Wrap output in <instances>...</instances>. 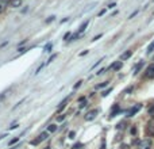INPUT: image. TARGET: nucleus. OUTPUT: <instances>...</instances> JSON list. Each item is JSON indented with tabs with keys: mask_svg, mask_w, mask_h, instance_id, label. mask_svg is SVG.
I'll return each mask as SVG.
<instances>
[{
	"mask_svg": "<svg viewBox=\"0 0 154 149\" xmlns=\"http://www.w3.org/2000/svg\"><path fill=\"white\" fill-rule=\"evenodd\" d=\"M151 146H153V142H151L150 138H145V140H141L138 142L137 149H151Z\"/></svg>",
	"mask_w": 154,
	"mask_h": 149,
	"instance_id": "1",
	"label": "nucleus"
},
{
	"mask_svg": "<svg viewBox=\"0 0 154 149\" xmlns=\"http://www.w3.org/2000/svg\"><path fill=\"white\" fill-rule=\"evenodd\" d=\"M141 108H142V105H139V103H138V105H134L133 107L128 108V110H127V113H126V117H127V118L134 117V115L137 114V113L141 110Z\"/></svg>",
	"mask_w": 154,
	"mask_h": 149,
	"instance_id": "2",
	"label": "nucleus"
},
{
	"mask_svg": "<svg viewBox=\"0 0 154 149\" xmlns=\"http://www.w3.org/2000/svg\"><path fill=\"white\" fill-rule=\"evenodd\" d=\"M47 136H49V133H47V132H42L41 134L38 136V138H37V140L31 141V145H38V144H39V142H42V141L47 140Z\"/></svg>",
	"mask_w": 154,
	"mask_h": 149,
	"instance_id": "3",
	"label": "nucleus"
},
{
	"mask_svg": "<svg viewBox=\"0 0 154 149\" xmlns=\"http://www.w3.org/2000/svg\"><path fill=\"white\" fill-rule=\"evenodd\" d=\"M145 77L146 79H154V62L150 64L145 70Z\"/></svg>",
	"mask_w": 154,
	"mask_h": 149,
	"instance_id": "4",
	"label": "nucleus"
},
{
	"mask_svg": "<svg viewBox=\"0 0 154 149\" xmlns=\"http://www.w3.org/2000/svg\"><path fill=\"white\" fill-rule=\"evenodd\" d=\"M97 113H99V110H91V111H88L87 114H85L84 119L87 121V122H89V121H93V119L96 118V115H97Z\"/></svg>",
	"mask_w": 154,
	"mask_h": 149,
	"instance_id": "5",
	"label": "nucleus"
},
{
	"mask_svg": "<svg viewBox=\"0 0 154 149\" xmlns=\"http://www.w3.org/2000/svg\"><path fill=\"white\" fill-rule=\"evenodd\" d=\"M146 132L150 137H154V121H150L147 123V128H146Z\"/></svg>",
	"mask_w": 154,
	"mask_h": 149,
	"instance_id": "6",
	"label": "nucleus"
},
{
	"mask_svg": "<svg viewBox=\"0 0 154 149\" xmlns=\"http://www.w3.org/2000/svg\"><path fill=\"white\" fill-rule=\"evenodd\" d=\"M122 67H123V62H122V61H116V62H113V64L111 65L108 69H113L115 72H116V70H120V69H122Z\"/></svg>",
	"mask_w": 154,
	"mask_h": 149,
	"instance_id": "7",
	"label": "nucleus"
},
{
	"mask_svg": "<svg viewBox=\"0 0 154 149\" xmlns=\"http://www.w3.org/2000/svg\"><path fill=\"white\" fill-rule=\"evenodd\" d=\"M120 111V107H119V105H115L112 107V110H111V114H110V118H113L115 117V115L118 114V113H119Z\"/></svg>",
	"mask_w": 154,
	"mask_h": 149,
	"instance_id": "8",
	"label": "nucleus"
},
{
	"mask_svg": "<svg viewBox=\"0 0 154 149\" xmlns=\"http://www.w3.org/2000/svg\"><path fill=\"white\" fill-rule=\"evenodd\" d=\"M69 99H70V95H69V96H66L61 103H60L58 107H57V111H61L62 108H65V106H66V103H68V100H69Z\"/></svg>",
	"mask_w": 154,
	"mask_h": 149,
	"instance_id": "9",
	"label": "nucleus"
},
{
	"mask_svg": "<svg viewBox=\"0 0 154 149\" xmlns=\"http://www.w3.org/2000/svg\"><path fill=\"white\" fill-rule=\"evenodd\" d=\"M131 56H133V50H127V52H125L122 56H120V60H122V61H125V60H128Z\"/></svg>",
	"mask_w": 154,
	"mask_h": 149,
	"instance_id": "10",
	"label": "nucleus"
},
{
	"mask_svg": "<svg viewBox=\"0 0 154 149\" xmlns=\"http://www.w3.org/2000/svg\"><path fill=\"white\" fill-rule=\"evenodd\" d=\"M10 4H11V7H14V8H18V7L22 6V0H10Z\"/></svg>",
	"mask_w": 154,
	"mask_h": 149,
	"instance_id": "11",
	"label": "nucleus"
},
{
	"mask_svg": "<svg viewBox=\"0 0 154 149\" xmlns=\"http://www.w3.org/2000/svg\"><path fill=\"white\" fill-rule=\"evenodd\" d=\"M142 67H143V61H141L139 64H138L137 67H135V69H134V73H133L134 76H135V75H138V72H139V70L142 69Z\"/></svg>",
	"mask_w": 154,
	"mask_h": 149,
	"instance_id": "12",
	"label": "nucleus"
},
{
	"mask_svg": "<svg viewBox=\"0 0 154 149\" xmlns=\"http://www.w3.org/2000/svg\"><path fill=\"white\" fill-rule=\"evenodd\" d=\"M55 130H57V126H55L54 123H50V125L47 126V132H50V133H54Z\"/></svg>",
	"mask_w": 154,
	"mask_h": 149,
	"instance_id": "13",
	"label": "nucleus"
},
{
	"mask_svg": "<svg viewBox=\"0 0 154 149\" xmlns=\"http://www.w3.org/2000/svg\"><path fill=\"white\" fill-rule=\"evenodd\" d=\"M153 52H154V41L151 42L150 45H149V46H147V50H146V53H147V54H151Z\"/></svg>",
	"mask_w": 154,
	"mask_h": 149,
	"instance_id": "14",
	"label": "nucleus"
},
{
	"mask_svg": "<svg viewBox=\"0 0 154 149\" xmlns=\"http://www.w3.org/2000/svg\"><path fill=\"white\" fill-rule=\"evenodd\" d=\"M52 49H53V44L52 42H49V44L43 47V52H52Z\"/></svg>",
	"mask_w": 154,
	"mask_h": 149,
	"instance_id": "15",
	"label": "nucleus"
},
{
	"mask_svg": "<svg viewBox=\"0 0 154 149\" xmlns=\"http://www.w3.org/2000/svg\"><path fill=\"white\" fill-rule=\"evenodd\" d=\"M108 85V82H103V83H100V84H97L96 85V90H99V88H104V87H107Z\"/></svg>",
	"mask_w": 154,
	"mask_h": 149,
	"instance_id": "16",
	"label": "nucleus"
},
{
	"mask_svg": "<svg viewBox=\"0 0 154 149\" xmlns=\"http://www.w3.org/2000/svg\"><path fill=\"white\" fill-rule=\"evenodd\" d=\"M57 56H58V54H53L52 57H50V59H49V60H47V61H46V65H47V64H50V62H53V61H54V60L57 59Z\"/></svg>",
	"mask_w": 154,
	"mask_h": 149,
	"instance_id": "17",
	"label": "nucleus"
},
{
	"mask_svg": "<svg viewBox=\"0 0 154 149\" xmlns=\"http://www.w3.org/2000/svg\"><path fill=\"white\" fill-rule=\"evenodd\" d=\"M4 10H6V3H4V1H0V14H1Z\"/></svg>",
	"mask_w": 154,
	"mask_h": 149,
	"instance_id": "18",
	"label": "nucleus"
},
{
	"mask_svg": "<svg viewBox=\"0 0 154 149\" xmlns=\"http://www.w3.org/2000/svg\"><path fill=\"white\" fill-rule=\"evenodd\" d=\"M133 90H134V87H133V85H130V87H128V88H126V90H125V94H130V92H133Z\"/></svg>",
	"mask_w": 154,
	"mask_h": 149,
	"instance_id": "19",
	"label": "nucleus"
},
{
	"mask_svg": "<svg viewBox=\"0 0 154 149\" xmlns=\"http://www.w3.org/2000/svg\"><path fill=\"white\" fill-rule=\"evenodd\" d=\"M111 91H112V88L110 87V88H108L107 91H104V92H103V94H102V96H103V98H105V96H107V95H108V94H110V92H111Z\"/></svg>",
	"mask_w": 154,
	"mask_h": 149,
	"instance_id": "20",
	"label": "nucleus"
},
{
	"mask_svg": "<svg viewBox=\"0 0 154 149\" xmlns=\"http://www.w3.org/2000/svg\"><path fill=\"white\" fill-rule=\"evenodd\" d=\"M149 115H151V117H154V106H151V107H149Z\"/></svg>",
	"mask_w": 154,
	"mask_h": 149,
	"instance_id": "21",
	"label": "nucleus"
},
{
	"mask_svg": "<svg viewBox=\"0 0 154 149\" xmlns=\"http://www.w3.org/2000/svg\"><path fill=\"white\" fill-rule=\"evenodd\" d=\"M64 119H65V114H62V115H60V117H57V121H58V122H62Z\"/></svg>",
	"mask_w": 154,
	"mask_h": 149,
	"instance_id": "22",
	"label": "nucleus"
},
{
	"mask_svg": "<svg viewBox=\"0 0 154 149\" xmlns=\"http://www.w3.org/2000/svg\"><path fill=\"white\" fill-rule=\"evenodd\" d=\"M119 149H130V146L127 145V144H122V145H120V148Z\"/></svg>",
	"mask_w": 154,
	"mask_h": 149,
	"instance_id": "23",
	"label": "nucleus"
},
{
	"mask_svg": "<svg viewBox=\"0 0 154 149\" xmlns=\"http://www.w3.org/2000/svg\"><path fill=\"white\" fill-rule=\"evenodd\" d=\"M138 12H139V11H138V10H137V11H134V12H133V14H131V15H130V16H128V19H133V18H134V16H135V15H137V14H138Z\"/></svg>",
	"mask_w": 154,
	"mask_h": 149,
	"instance_id": "24",
	"label": "nucleus"
},
{
	"mask_svg": "<svg viewBox=\"0 0 154 149\" xmlns=\"http://www.w3.org/2000/svg\"><path fill=\"white\" fill-rule=\"evenodd\" d=\"M130 132H131V134H133V136H135V134H137V128H131Z\"/></svg>",
	"mask_w": 154,
	"mask_h": 149,
	"instance_id": "25",
	"label": "nucleus"
},
{
	"mask_svg": "<svg viewBox=\"0 0 154 149\" xmlns=\"http://www.w3.org/2000/svg\"><path fill=\"white\" fill-rule=\"evenodd\" d=\"M16 141H19V137H15L14 140H11V141H10V145H12V144H15V142H16Z\"/></svg>",
	"mask_w": 154,
	"mask_h": 149,
	"instance_id": "26",
	"label": "nucleus"
},
{
	"mask_svg": "<svg viewBox=\"0 0 154 149\" xmlns=\"http://www.w3.org/2000/svg\"><path fill=\"white\" fill-rule=\"evenodd\" d=\"M74 136H76L74 132H70V133H69V138H70V140H73V138H74Z\"/></svg>",
	"mask_w": 154,
	"mask_h": 149,
	"instance_id": "27",
	"label": "nucleus"
},
{
	"mask_svg": "<svg viewBox=\"0 0 154 149\" xmlns=\"http://www.w3.org/2000/svg\"><path fill=\"white\" fill-rule=\"evenodd\" d=\"M100 149H105V140L102 141V145H100Z\"/></svg>",
	"mask_w": 154,
	"mask_h": 149,
	"instance_id": "28",
	"label": "nucleus"
},
{
	"mask_svg": "<svg viewBox=\"0 0 154 149\" xmlns=\"http://www.w3.org/2000/svg\"><path fill=\"white\" fill-rule=\"evenodd\" d=\"M81 83H83L81 80H80V82H77V83H76V85H74V88H79L80 85H81Z\"/></svg>",
	"mask_w": 154,
	"mask_h": 149,
	"instance_id": "29",
	"label": "nucleus"
},
{
	"mask_svg": "<svg viewBox=\"0 0 154 149\" xmlns=\"http://www.w3.org/2000/svg\"><path fill=\"white\" fill-rule=\"evenodd\" d=\"M105 11H107V10H105V8H104V10H102V11L99 12V16H102V15H104V14H105Z\"/></svg>",
	"mask_w": 154,
	"mask_h": 149,
	"instance_id": "30",
	"label": "nucleus"
},
{
	"mask_svg": "<svg viewBox=\"0 0 154 149\" xmlns=\"http://www.w3.org/2000/svg\"><path fill=\"white\" fill-rule=\"evenodd\" d=\"M102 35H103V34H99V35H96V37H95V38H93V39H92V41H97V39H99L100 37H102Z\"/></svg>",
	"mask_w": 154,
	"mask_h": 149,
	"instance_id": "31",
	"label": "nucleus"
},
{
	"mask_svg": "<svg viewBox=\"0 0 154 149\" xmlns=\"http://www.w3.org/2000/svg\"><path fill=\"white\" fill-rule=\"evenodd\" d=\"M53 21H54V16H50L49 19L46 21V23H49V22H53Z\"/></svg>",
	"mask_w": 154,
	"mask_h": 149,
	"instance_id": "32",
	"label": "nucleus"
},
{
	"mask_svg": "<svg viewBox=\"0 0 154 149\" xmlns=\"http://www.w3.org/2000/svg\"><path fill=\"white\" fill-rule=\"evenodd\" d=\"M115 6H116V3H111L110 6L107 7V8H113V7H115Z\"/></svg>",
	"mask_w": 154,
	"mask_h": 149,
	"instance_id": "33",
	"label": "nucleus"
},
{
	"mask_svg": "<svg viewBox=\"0 0 154 149\" xmlns=\"http://www.w3.org/2000/svg\"><path fill=\"white\" fill-rule=\"evenodd\" d=\"M69 37H70V33H66V34L64 35V39H68V38H69Z\"/></svg>",
	"mask_w": 154,
	"mask_h": 149,
	"instance_id": "34",
	"label": "nucleus"
},
{
	"mask_svg": "<svg viewBox=\"0 0 154 149\" xmlns=\"http://www.w3.org/2000/svg\"><path fill=\"white\" fill-rule=\"evenodd\" d=\"M6 95H7V92H3V94H1V95H0V100H1V99H3V98H4V96H6Z\"/></svg>",
	"mask_w": 154,
	"mask_h": 149,
	"instance_id": "35",
	"label": "nucleus"
},
{
	"mask_svg": "<svg viewBox=\"0 0 154 149\" xmlns=\"http://www.w3.org/2000/svg\"><path fill=\"white\" fill-rule=\"evenodd\" d=\"M18 128V125H12L11 128H10V130H14V129H16Z\"/></svg>",
	"mask_w": 154,
	"mask_h": 149,
	"instance_id": "36",
	"label": "nucleus"
},
{
	"mask_svg": "<svg viewBox=\"0 0 154 149\" xmlns=\"http://www.w3.org/2000/svg\"><path fill=\"white\" fill-rule=\"evenodd\" d=\"M87 53H88L87 50H84V52H81V53H80V56H84V54H87Z\"/></svg>",
	"mask_w": 154,
	"mask_h": 149,
	"instance_id": "37",
	"label": "nucleus"
},
{
	"mask_svg": "<svg viewBox=\"0 0 154 149\" xmlns=\"http://www.w3.org/2000/svg\"><path fill=\"white\" fill-rule=\"evenodd\" d=\"M0 1H8V0H0Z\"/></svg>",
	"mask_w": 154,
	"mask_h": 149,
	"instance_id": "38",
	"label": "nucleus"
},
{
	"mask_svg": "<svg viewBox=\"0 0 154 149\" xmlns=\"http://www.w3.org/2000/svg\"><path fill=\"white\" fill-rule=\"evenodd\" d=\"M81 149H85V148H81Z\"/></svg>",
	"mask_w": 154,
	"mask_h": 149,
	"instance_id": "39",
	"label": "nucleus"
},
{
	"mask_svg": "<svg viewBox=\"0 0 154 149\" xmlns=\"http://www.w3.org/2000/svg\"><path fill=\"white\" fill-rule=\"evenodd\" d=\"M153 1H154V0H153Z\"/></svg>",
	"mask_w": 154,
	"mask_h": 149,
	"instance_id": "40",
	"label": "nucleus"
},
{
	"mask_svg": "<svg viewBox=\"0 0 154 149\" xmlns=\"http://www.w3.org/2000/svg\"><path fill=\"white\" fill-rule=\"evenodd\" d=\"M12 149H14V148H12Z\"/></svg>",
	"mask_w": 154,
	"mask_h": 149,
	"instance_id": "41",
	"label": "nucleus"
}]
</instances>
